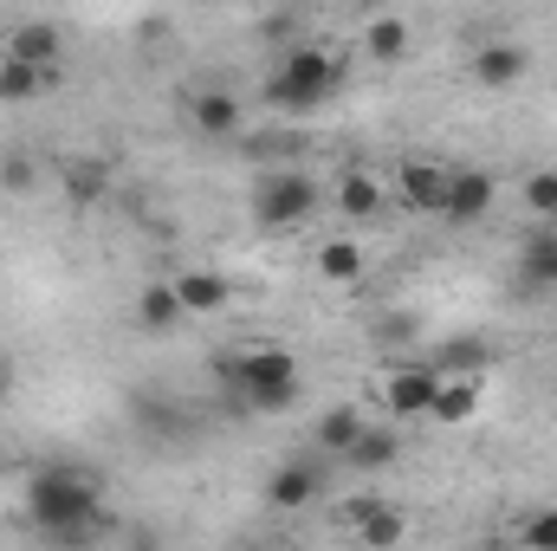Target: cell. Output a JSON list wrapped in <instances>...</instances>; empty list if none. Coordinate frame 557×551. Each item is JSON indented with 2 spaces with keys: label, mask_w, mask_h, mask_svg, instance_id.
Returning a JSON list of instances; mask_svg holds the SVG:
<instances>
[{
  "label": "cell",
  "mask_w": 557,
  "mask_h": 551,
  "mask_svg": "<svg viewBox=\"0 0 557 551\" xmlns=\"http://www.w3.org/2000/svg\"><path fill=\"white\" fill-rule=\"evenodd\" d=\"M26 526L52 551H85L91 539H104L117 519L104 513V487L72 467V461H46L26 474Z\"/></svg>",
  "instance_id": "6da1fadb"
},
{
  "label": "cell",
  "mask_w": 557,
  "mask_h": 551,
  "mask_svg": "<svg viewBox=\"0 0 557 551\" xmlns=\"http://www.w3.org/2000/svg\"><path fill=\"white\" fill-rule=\"evenodd\" d=\"M214 383H227L253 415H278L298 403V357L278 351V344H260V351H221L214 357Z\"/></svg>",
  "instance_id": "7a4b0ae2"
},
{
  "label": "cell",
  "mask_w": 557,
  "mask_h": 551,
  "mask_svg": "<svg viewBox=\"0 0 557 551\" xmlns=\"http://www.w3.org/2000/svg\"><path fill=\"white\" fill-rule=\"evenodd\" d=\"M344 91V59L331 46H285V59L267 78V105L285 118H311Z\"/></svg>",
  "instance_id": "3957f363"
},
{
  "label": "cell",
  "mask_w": 557,
  "mask_h": 551,
  "mask_svg": "<svg viewBox=\"0 0 557 551\" xmlns=\"http://www.w3.org/2000/svg\"><path fill=\"white\" fill-rule=\"evenodd\" d=\"M318 208H324V188H318V175H305V169H273V175H260V188H253V221H260V228H305Z\"/></svg>",
  "instance_id": "277c9868"
},
{
  "label": "cell",
  "mask_w": 557,
  "mask_h": 551,
  "mask_svg": "<svg viewBox=\"0 0 557 551\" xmlns=\"http://www.w3.org/2000/svg\"><path fill=\"white\" fill-rule=\"evenodd\" d=\"M499 201V182L493 169H447V201H441V221L447 228H480Z\"/></svg>",
  "instance_id": "5b68a950"
},
{
  "label": "cell",
  "mask_w": 557,
  "mask_h": 551,
  "mask_svg": "<svg viewBox=\"0 0 557 551\" xmlns=\"http://www.w3.org/2000/svg\"><path fill=\"white\" fill-rule=\"evenodd\" d=\"M434 390H441V370L434 364H396L383 377V409L396 415V421H428Z\"/></svg>",
  "instance_id": "8992f818"
},
{
  "label": "cell",
  "mask_w": 557,
  "mask_h": 551,
  "mask_svg": "<svg viewBox=\"0 0 557 551\" xmlns=\"http://www.w3.org/2000/svg\"><path fill=\"white\" fill-rule=\"evenodd\" d=\"M0 59H20V65H33V72H52V65L65 59V33H59V20H20V26L7 33Z\"/></svg>",
  "instance_id": "52a82bcc"
},
{
  "label": "cell",
  "mask_w": 557,
  "mask_h": 551,
  "mask_svg": "<svg viewBox=\"0 0 557 551\" xmlns=\"http://www.w3.org/2000/svg\"><path fill=\"white\" fill-rule=\"evenodd\" d=\"M396 195H403V208H409V215H434V221H441L447 169H441V162H428V156H403V169H396Z\"/></svg>",
  "instance_id": "ba28073f"
},
{
  "label": "cell",
  "mask_w": 557,
  "mask_h": 551,
  "mask_svg": "<svg viewBox=\"0 0 557 551\" xmlns=\"http://www.w3.org/2000/svg\"><path fill=\"white\" fill-rule=\"evenodd\" d=\"M169 285H175V298H182L188 318H208V311H227V305H234V279L208 273V267H182Z\"/></svg>",
  "instance_id": "9c48e42d"
},
{
  "label": "cell",
  "mask_w": 557,
  "mask_h": 551,
  "mask_svg": "<svg viewBox=\"0 0 557 551\" xmlns=\"http://www.w3.org/2000/svg\"><path fill=\"white\" fill-rule=\"evenodd\" d=\"M318 493H324V474L311 461H278L273 474H267V506H278V513H298Z\"/></svg>",
  "instance_id": "30bf717a"
},
{
  "label": "cell",
  "mask_w": 557,
  "mask_h": 551,
  "mask_svg": "<svg viewBox=\"0 0 557 551\" xmlns=\"http://www.w3.org/2000/svg\"><path fill=\"white\" fill-rule=\"evenodd\" d=\"M480 403H486V383H480V377H441L428 421H441V428H467V421L480 415Z\"/></svg>",
  "instance_id": "8fae6325"
},
{
  "label": "cell",
  "mask_w": 557,
  "mask_h": 551,
  "mask_svg": "<svg viewBox=\"0 0 557 551\" xmlns=\"http://www.w3.org/2000/svg\"><path fill=\"white\" fill-rule=\"evenodd\" d=\"M519 292H557V228L519 241Z\"/></svg>",
  "instance_id": "7c38bea8"
},
{
  "label": "cell",
  "mask_w": 557,
  "mask_h": 551,
  "mask_svg": "<svg viewBox=\"0 0 557 551\" xmlns=\"http://www.w3.org/2000/svg\"><path fill=\"white\" fill-rule=\"evenodd\" d=\"M525 46H512V39H493V46H480L473 52V78L486 85V91H506V85H519L525 78Z\"/></svg>",
  "instance_id": "4fadbf2b"
},
{
  "label": "cell",
  "mask_w": 557,
  "mask_h": 551,
  "mask_svg": "<svg viewBox=\"0 0 557 551\" xmlns=\"http://www.w3.org/2000/svg\"><path fill=\"white\" fill-rule=\"evenodd\" d=\"M331 208L350 215V221H376V215H383V182H376L370 169H344L337 188H331Z\"/></svg>",
  "instance_id": "5bb4252c"
},
{
  "label": "cell",
  "mask_w": 557,
  "mask_h": 551,
  "mask_svg": "<svg viewBox=\"0 0 557 551\" xmlns=\"http://www.w3.org/2000/svg\"><path fill=\"white\" fill-rule=\"evenodd\" d=\"M363 428H370V415L357 409V403H337L331 415H318V448L331 461H350V448L363 441Z\"/></svg>",
  "instance_id": "9a60e30c"
},
{
  "label": "cell",
  "mask_w": 557,
  "mask_h": 551,
  "mask_svg": "<svg viewBox=\"0 0 557 551\" xmlns=\"http://www.w3.org/2000/svg\"><path fill=\"white\" fill-rule=\"evenodd\" d=\"M188 124L201 137H234L240 131V98L234 91H195L188 98Z\"/></svg>",
  "instance_id": "2e32d148"
},
{
  "label": "cell",
  "mask_w": 557,
  "mask_h": 551,
  "mask_svg": "<svg viewBox=\"0 0 557 551\" xmlns=\"http://www.w3.org/2000/svg\"><path fill=\"white\" fill-rule=\"evenodd\" d=\"M188 311H182V298H175V285L169 279H156V285H143L137 292V325L149 338H162V331H175Z\"/></svg>",
  "instance_id": "e0dca14e"
},
{
  "label": "cell",
  "mask_w": 557,
  "mask_h": 551,
  "mask_svg": "<svg viewBox=\"0 0 557 551\" xmlns=\"http://www.w3.org/2000/svg\"><path fill=\"white\" fill-rule=\"evenodd\" d=\"M357 539L370 551H396L409 539V519H403L396 506H357Z\"/></svg>",
  "instance_id": "ac0fdd59"
},
{
  "label": "cell",
  "mask_w": 557,
  "mask_h": 551,
  "mask_svg": "<svg viewBox=\"0 0 557 551\" xmlns=\"http://www.w3.org/2000/svg\"><path fill=\"white\" fill-rule=\"evenodd\" d=\"M428 364H434L441 377H480V364H493V344H486V338H447Z\"/></svg>",
  "instance_id": "d6986e66"
},
{
  "label": "cell",
  "mask_w": 557,
  "mask_h": 551,
  "mask_svg": "<svg viewBox=\"0 0 557 551\" xmlns=\"http://www.w3.org/2000/svg\"><path fill=\"white\" fill-rule=\"evenodd\" d=\"M104 188H111V169H104L98 156L65 162V195H72V208H98V201H104Z\"/></svg>",
  "instance_id": "ffe728a7"
},
{
  "label": "cell",
  "mask_w": 557,
  "mask_h": 551,
  "mask_svg": "<svg viewBox=\"0 0 557 551\" xmlns=\"http://www.w3.org/2000/svg\"><path fill=\"white\" fill-rule=\"evenodd\" d=\"M363 52H370V59H383V65L409 59V20H396V13L370 20V33H363Z\"/></svg>",
  "instance_id": "44dd1931"
},
{
  "label": "cell",
  "mask_w": 557,
  "mask_h": 551,
  "mask_svg": "<svg viewBox=\"0 0 557 551\" xmlns=\"http://www.w3.org/2000/svg\"><path fill=\"white\" fill-rule=\"evenodd\" d=\"M396 454H403L396 428H376V421H370V428H363V441L350 448V467H357V474H376V467H389Z\"/></svg>",
  "instance_id": "7402d4cb"
},
{
  "label": "cell",
  "mask_w": 557,
  "mask_h": 551,
  "mask_svg": "<svg viewBox=\"0 0 557 551\" xmlns=\"http://www.w3.org/2000/svg\"><path fill=\"white\" fill-rule=\"evenodd\" d=\"M318 273L331 279V285H357L363 279V247L357 241H324L318 247Z\"/></svg>",
  "instance_id": "603a6c76"
},
{
  "label": "cell",
  "mask_w": 557,
  "mask_h": 551,
  "mask_svg": "<svg viewBox=\"0 0 557 551\" xmlns=\"http://www.w3.org/2000/svg\"><path fill=\"white\" fill-rule=\"evenodd\" d=\"M46 78H52V72H33V65H20V59H0V105H33V98L46 91Z\"/></svg>",
  "instance_id": "cb8c5ba5"
},
{
  "label": "cell",
  "mask_w": 557,
  "mask_h": 551,
  "mask_svg": "<svg viewBox=\"0 0 557 551\" xmlns=\"http://www.w3.org/2000/svg\"><path fill=\"white\" fill-rule=\"evenodd\" d=\"M525 208L552 228L557 221V169H539V175H525Z\"/></svg>",
  "instance_id": "d4e9b609"
},
{
  "label": "cell",
  "mask_w": 557,
  "mask_h": 551,
  "mask_svg": "<svg viewBox=\"0 0 557 551\" xmlns=\"http://www.w3.org/2000/svg\"><path fill=\"white\" fill-rule=\"evenodd\" d=\"M33 182H39L33 156H26V149H7V156H0V188H7V195H26Z\"/></svg>",
  "instance_id": "484cf974"
},
{
  "label": "cell",
  "mask_w": 557,
  "mask_h": 551,
  "mask_svg": "<svg viewBox=\"0 0 557 551\" xmlns=\"http://www.w3.org/2000/svg\"><path fill=\"white\" fill-rule=\"evenodd\" d=\"M519 546H525V551H557V506L532 513V519L519 526Z\"/></svg>",
  "instance_id": "4316f807"
},
{
  "label": "cell",
  "mask_w": 557,
  "mask_h": 551,
  "mask_svg": "<svg viewBox=\"0 0 557 551\" xmlns=\"http://www.w3.org/2000/svg\"><path fill=\"white\" fill-rule=\"evenodd\" d=\"M124 551H162L156 526H143V519H124Z\"/></svg>",
  "instance_id": "83f0119b"
},
{
  "label": "cell",
  "mask_w": 557,
  "mask_h": 551,
  "mask_svg": "<svg viewBox=\"0 0 557 551\" xmlns=\"http://www.w3.org/2000/svg\"><path fill=\"white\" fill-rule=\"evenodd\" d=\"M7 390H13V377H7V370H0V403H7Z\"/></svg>",
  "instance_id": "f1b7e54d"
}]
</instances>
